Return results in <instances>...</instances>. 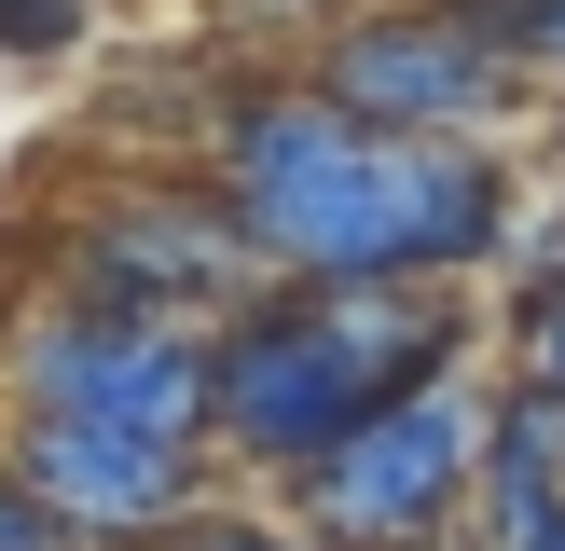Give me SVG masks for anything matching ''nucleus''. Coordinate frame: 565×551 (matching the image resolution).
Here are the masks:
<instances>
[{"instance_id": "nucleus-3", "label": "nucleus", "mask_w": 565, "mask_h": 551, "mask_svg": "<svg viewBox=\"0 0 565 551\" xmlns=\"http://www.w3.org/2000/svg\"><path fill=\"white\" fill-rule=\"evenodd\" d=\"M0 386L28 413H110L152 441H207L221 428V372H207V317H152V303H97L55 290L0 331Z\"/></svg>"}, {"instance_id": "nucleus-11", "label": "nucleus", "mask_w": 565, "mask_h": 551, "mask_svg": "<svg viewBox=\"0 0 565 551\" xmlns=\"http://www.w3.org/2000/svg\"><path fill=\"white\" fill-rule=\"evenodd\" d=\"M97 0H0V55H70Z\"/></svg>"}, {"instance_id": "nucleus-9", "label": "nucleus", "mask_w": 565, "mask_h": 551, "mask_svg": "<svg viewBox=\"0 0 565 551\" xmlns=\"http://www.w3.org/2000/svg\"><path fill=\"white\" fill-rule=\"evenodd\" d=\"M166 551H331V538H318L303 510H290V523H276V510H193Z\"/></svg>"}, {"instance_id": "nucleus-12", "label": "nucleus", "mask_w": 565, "mask_h": 551, "mask_svg": "<svg viewBox=\"0 0 565 551\" xmlns=\"http://www.w3.org/2000/svg\"><path fill=\"white\" fill-rule=\"evenodd\" d=\"M511 42L539 55V83H565V0H511Z\"/></svg>"}, {"instance_id": "nucleus-1", "label": "nucleus", "mask_w": 565, "mask_h": 551, "mask_svg": "<svg viewBox=\"0 0 565 551\" xmlns=\"http://www.w3.org/2000/svg\"><path fill=\"white\" fill-rule=\"evenodd\" d=\"M207 180L248 220V248L276 276H303V290L401 276V248H386V125L345 110L318 69L303 83H235L207 110Z\"/></svg>"}, {"instance_id": "nucleus-10", "label": "nucleus", "mask_w": 565, "mask_h": 551, "mask_svg": "<svg viewBox=\"0 0 565 551\" xmlns=\"http://www.w3.org/2000/svg\"><path fill=\"white\" fill-rule=\"evenodd\" d=\"M0 551H83V523H70V510H55V496H42V483H28V468H14V455H0Z\"/></svg>"}, {"instance_id": "nucleus-2", "label": "nucleus", "mask_w": 565, "mask_h": 551, "mask_svg": "<svg viewBox=\"0 0 565 551\" xmlns=\"http://www.w3.org/2000/svg\"><path fill=\"white\" fill-rule=\"evenodd\" d=\"M483 428H497V386L414 372V386H386L318 468H290V510L318 523L331 551H441V523L483 510Z\"/></svg>"}, {"instance_id": "nucleus-7", "label": "nucleus", "mask_w": 565, "mask_h": 551, "mask_svg": "<svg viewBox=\"0 0 565 551\" xmlns=\"http://www.w3.org/2000/svg\"><path fill=\"white\" fill-rule=\"evenodd\" d=\"M14 468L83 523V551H166L193 510H207L193 441L110 428V413H28V428H14Z\"/></svg>"}, {"instance_id": "nucleus-16", "label": "nucleus", "mask_w": 565, "mask_h": 551, "mask_svg": "<svg viewBox=\"0 0 565 551\" xmlns=\"http://www.w3.org/2000/svg\"><path fill=\"white\" fill-rule=\"evenodd\" d=\"M539 303H565V248H552V276H539Z\"/></svg>"}, {"instance_id": "nucleus-4", "label": "nucleus", "mask_w": 565, "mask_h": 551, "mask_svg": "<svg viewBox=\"0 0 565 551\" xmlns=\"http://www.w3.org/2000/svg\"><path fill=\"white\" fill-rule=\"evenodd\" d=\"M207 372H221V441H235L248 468H318L331 441L401 386L359 345V317L331 290H303V276H276L263 303H235V317L207 331Z\"/></svg>"}, {"instance_id": "nucleus-15", "label": "nucleus", "mask_w": 565, "mask_h": 551, "mask_svg": "<svg viewBox=\"0 0 565 551\" xmlns=\"http://www.w3.org/2000/svg\"><path fill=\"white\" fill-rule=\"evenodd\" d=\"M248 14H318L331 28V14H359V0H248Z\"/></svg>"}, {"instance_id": "nucleus-17", "label": "nucleus", "mask_w": 565, "mask_h": 551, "mask_svg": "<svg viewBox=\"0 0 565 551\" xmlns=\"http://www.w3.org/2000/svg\"><path fill=\"white\" fill-rule=\"evenodd\" d=\"M483 14H511V0H483Z\"/></svg>"}, {"instance_id": "nucleus-5", "label": "nucleus", "mask_w": 565, "mask_h": 551, "mask_svg": "<svg viewBox=\"0 0 565 551\" xmlns=\"http://www.w3.org/2000/svg\"><path fill=\"white\" fill-rule=\"evenodd\" d=\"M318 83L373 125H414V138H483L511 125V97L539 83V55L511 42V14L483 0H359V14L318 28Z\"/></svg>"}, {"instance_id": "nucleus-6", "label": "nucleus", "mask_w": 565, "mask_h": 551, "mask_svg": "<svg viewBox=\"0 0 565 551\" xmlns=\"http://www.w3.org/2000/svg\"><path fill=\"white\" fill-rule=\"evenodd\" d=\"M248 276H276V262L248 248V220L221 207V180L207 193H110V207L70 235V290L152 303V317H207V331L248 303Z\"/></svg>"}, {"instance_id": "nucleus-14", "label": "nucleus", "mask_w": 565, "mask_h": 551, "mask_svg": "<svg viewBox=\"0 0 565 551\" xmlns=\"http://www.w3.org/2000/svg\"><path fill=\"white\" fill-rule=\"evenodd\" d=\"M497 551H565V496H539V510H524V523H511Z\"/></svg>"}, {"instance_id": "nucleus-8", "label": "nucleus", "mask_w": 565, "mask_h": 551, "mask_svg": "<svg viewBox=\"0 0 565 551\" xmlns=\"http://www.w3.org/2000/svg\"><path fill=\"white\" fill-rule=\"evenodd\" d=\"M386 248H401V276H441V290H456L469 262L511 248V165H497L483 138L386 125Z\"/></svg>"}, {"instance_id": "nucleus-13", "label": "nucleus", "mask_w": 565, "mask_h": 551, "mask_svg": "<svg viewBox=\"0 0 565 551\" xmlns=\"http://www.w3.org/2000/svg\"><path fill=\"white\" fill-rule=\"evenodd\" d=\"M524 372H539L552 413H565V303H539V317H524Z\"/></svg>"}]
</instances>
